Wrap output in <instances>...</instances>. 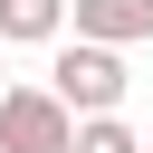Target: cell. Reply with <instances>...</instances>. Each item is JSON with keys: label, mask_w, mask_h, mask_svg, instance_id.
Listing matches in <instances>:
<instances>
[{"label": "cell", "mask_w": 153, "mask_h": 153, "mask_svg": "<svg viewBox=\"0 0 153 153\" xmlns=\"http://www.w3.org/2000/svg\"><path fill=\"white\" fill-rule=\"evenodd\" d=\"M48 86H57V105H67L76 124H96V115H115V105H124V48L67 38V48H57V67H48Z\"/></svg>", "instance_id": "obj_1"}, {"label": "cell", "mask_w": 153, "mask_h": 153, "mask_svg": "<svg viewBox=\"0 0 153 153\" xmlns=\"http://www.w3.org/2000/svg\"><path fill=\"white\" fill-rule=\"evenodd\" d=\"M0 153H76V115L57 86H10L0 96Z\"/></svg>", "instance_id": "obj_2"}, {"label": "cell", "mask_w": 153, "mask_h": 153, "mask_svg": "<svg viewBox=\"0 0 153 153\" xmlns=\"http://www.w3.org/2000/svg\"><path fill=\"white\" fill-rule=\"evenodd\" d=\"M76 38L134 48V38H153V0H76Z\"/></svg>", "instance_id": "obj_3"}, {"label": "cell", "mask_w": 153, "mask_h": 153, "mask_svg": "<svg viewBox=\"0 0 153 153\" xmlns=\"http://www.w3.org/2000/svg\"><path fill=\"white\" fill-rule=\"evenodd\" d=\"M76 0H0V48H57Z\"/></svg>", "instance_id": "obj_4"}, {"label": "cell", "mask_w": 153, "mask_h": 153, "mask_svg": "<svg viewBox=\"0 0 153 153\" xmlns=\"http://www.w3.org/2000/svg\"><path fill=\"white\" fill-rule=\"evenodd\" d=\"M76 153H153L124 115H96V124H76Z\"/></svg>", "instance_id": "obj_5"}, {"label": "cell", "mask_w": 153, "mask_h": 153, "mask_svg": "<svg viewBox=\"0 0 153 153\" xmlns=\"http://www.w3.org/2000/svg\"><path fill=\"white\" fill-rule=\"evenodd\" d=\"M0 96H10V86H0Z\"/></svg>", "instance_id": "obj_6"}]
</instances>
